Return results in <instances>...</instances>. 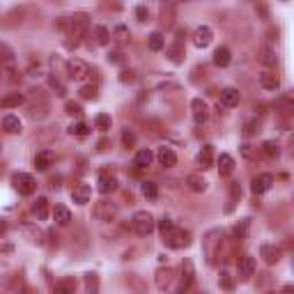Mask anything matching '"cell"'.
<instances>
[{"instance_id":"obj_43","label":"cell","mask_w":294,"mask_h":294,"mask_svg":"<svg viewBox=\"0 0 294 294\" xmlns=\"http://www.w3.org/2000/svg\"><path fill=\"white\" fill-rule=\"evenodd\" d=\"M156 225H159V232H161V237H163V234H166V232H168V230H170V228H173L175 223H173V221H170V218H168V216H163V218H161V221L156 223Z\"/></svg>"},{"instance_id":"obj_22","label":"cell","mask_w":294,"mask_h":294,"mask_svg":"<svg viewBox=\"0 0 294 294\" xmlns=\"http://www.w3.org/2000/svg\"><path fill=\"white\" fill-rule=\"evenodd\" d=\"M53 218H55V223H58V225H69V221H72V211L67 209L65 204H55Z\"/></svg>"},{"instance_id":"obj_29","label":"cell","mask_w":294,"mask_h":294,"mask_svg":"<svg viewBox=\"0 0 294 294\" xmlns=\"http://www.w3.org/2000/svg\"><path fill=\"white\" fill-rule=\"evenodd\" d=\"M218 170L221 175H230L234 170V159L230 154H221L218 156Z\"/></svg>"},{"instance_id":"obj_40","label":"cell","mask_w":294,"mask_h":294,"mask_svg":"<svg viewBox=\"0 0 294 294\" xmlns=\"http://www.w3.org/2000/svg\"><path fill=\"white\" fill-rule=\"evenodd\" d=\"M122 145H124V147H133V145H136V133L124 129V131H122Z\"/></svg>"},{"instance_id":"obj_46","label":"cell","mask_w":294,"mask_h":294,"mask_svg":"<svg viewBox=\"0 0 294 294\" xmlns=\"http://www.w3.org/2000/svg\"><path fill=\"white\" fill-rule=\"evenodd\" d=\"M170 60H173V62H180L182 60V46H180V42L170 48Z\"/></svg>"},{"instance_id":"obj_50","label":"cell","mask_w":294,"mask_h":294,"mask_svg":"<svg viewBox=\"0 0 294 294\" xmlns=\"http://www.w3.org/2000/svg\"><path fill=\"white\" fill-rule=\"evenodd\" d=\"M85 281H88V290H97V278H95V274H88V276H85Z\"/></svg>"},{"instance_id":"obj_16","label":"cell","mask_w":294,"mask_h":294,"mask_svg":"<svg viewBox=\"0 0 294 294\" xmlns=\"http://www.w3.org/2000/svg\"><path fill=\"white\" fill-rule=\"evenodd\" d=\"M156 161L161 163L163 168H173L175 163H177V156H175V152L170 150V147H159V152H156Z\"/></svg>"},{"instance_id":"obj_36","label":"cell","mask_w":294,"mask_h":294,"mask_svg":"<svg viewBox=\"0 0 294 294\" xmlns=\"http://www.w3.org/2000/svg\"><path fill=\"white\" fill-rule=\"evenodd\" d=\"M170 281H173V271L170 269H166V271H159V274H156V285H159V288L161 290H166L170 285Z\"/></svg>"},{"instance_id":"obj_3","label":"cell","mask_w":294,"mask_h":294,"mask_svg":"<svg viewBox=\"0 0 294 294\" xmlns=\"http://www.w3.org/2000/svg\"><path fill=\"white\" fill-rule=\"evenodd\" d=\"M163 241H166V246H170V248H184V246H189L191 234L186 232V230L177 228V225H173L168 232L163 234Z\"/></svg>"},{"instance_id":"obj_2","label":"cell","mask_w":294,"mask_h":294,"mask_svg":"<svg viewBox=\"0 0 294 294\" xmlns=\"http://www.w3.org/2000/svg\"><path fill=\"white\" fill-rule=\"evenodd\" d=\"M131 225H133V230H136V234L147 237V234L154 232L156 221H154V216H152L150 211H136V214H133Z\"/></svg>"},{"instance_id":"obj_45","label":"cell","mask_w":294,"mask_h":294,"mask_svg":"<svg viewBox=\"0 0 294 294\" xmlns=\"http://www.w3.org/2000/svg\"><path fill=\"white\" fill-rule=\"evenodd\" d=\"M136 18H138L140 23H145V21H147V18H150V12H147V7H145V5L136 7Z\"/></svg>"},{"instance_id":"obj_51","label":"cell","mask_w":294,"mask_h":294,"mask_svg":"<svg viewBox=\"0 0 294 294\" xmlns=\"http://www.w3.org/2000/svg\"><path fill=\"white\" fill-rule=\"evenodd\" d=\"M122 81H133V72H122Z\"/></svg>"},{"instance_id":"obj_25","label":"cell","mask_w":294,"mask_h":294,"mask_svg":"<svg viewBox=\"0 0 294 294\" xmlns=\"http://www.w3.org/2000/svg\"><path fill=\"white\" fill-rule=\"evenodd\" d=\"M2 129L7 133H21V120H18L16 115H5L2 117Z\"/></svg>"},{"instance_id":"obj_34","label":"cell","mask_w":294,"mask_h":294,"mask_svg":"<svg viewBox=\"0 0 294 294\" xmlns=\"http://www.w3.org/2000/svg\"><path fill=\"white\" fill-rule=\"evenodd\" d=\"M74 290H76V281L74 278H62V281L55 283V292H60V294L74 292Z\"/></svg>"},{"instance_id":"obj_5","label":"cell","mask_w":294,"mask_h":294,"mask_svg":"<svg viewBox=\"0 0 294 294\" xmlns=\"http://www.w3.org/2000/svg\"><path fill=\"white\" fill-rule=\"evenodd\" d=\"M115 216H117V204H115V202H106V200L97 202L95 218H99V221H113Z\"/></svg>"},{"instance_id":"obj_21","label":"cell","mask_w":294,"mask_h":294,"mask_svg":"<svg viewBox=\"0 0 294 294\" xmlns=\"http://www.w3.org/2000/svg\"><path fill=\"white\" fill-rule=\"evenodd\" d=\"M230 60H232V55H230L228 46H218L216 51H214V65L216 67H228Z\"/></svg>"},{"instance_id":"obj_39","label":"cell","mask_w":294,"mask_h":294,"mask_svg":"<svg viewBox=\"0 0 294 294\" xmlns=\"http://www.w3.org/2000/svg\"><path fill=\"white\" fill-rule=\"evenodd\" d=\"M25 234H30V241H37V244H44V232L42 230H37V228H28L25 225Z\"/></svg>"},{"instance_id":"obj_27","label":"cell","mask_w":294,"mask_h":294,"mask_svg":"<svg viewBox=\"0 0 294 294\" xmlns=\"http://www.w3.org/2000/svg\"><path fill=\"white\" fill-rule=\"evenodd\" d=\"M32 209H35V216L39 218V221H46L48 218V200L44 198H37V202H35V207H32Z\"/></svg>"},{"instance_id":"obj_10","label":"cell","mask_w":294,"mask_h":294,"mask_svg":"<svg viewBox=\"0 0 294 294\" xmlns=\"http://www.w3.org/2000/svg\"><path fill=\"white\" fill-rule=\"evenodd\" d=\"M97 189H99V193H113L117 191V177L110 173H99V180H97Z\"/></svg>"},{"instance_id":"obj_33","label":"cell","mask_w":294,"mask_h":294,"mask_svg":"<svg viewBox=\"0 0 294 294\" xmlns=\"http://www.w3.org/2000/svg\"><path fill=\"white\" fill-rule=\"evenodd\" d=\"M140 191H143V196L147 200H156V198H159V186H156L154 182H143Z\"/></svg>"},{"instance_id":"obj_37","label":"cell","mask_w":294,"mask_h":294,"mask_svg":"<svg viewBox=\"0 0 294 294\" xmlns=\"http://www.w3.org/2000/svg\"><path fill=\"white\" fill-rule=\"evenodd\" d=\"M248 225H251V218H241V223L234 228V237L239 241H244L248 237Z\"/></svg>"},{"instance_id":"obj_48","label":"cell","mask_w":294,"mask_h":294,"mask_svg":"<svg viewBox=\"0 0 294 294\" xmlns=\"http://www.w3.org/2000/svg\"><path fill=\"white\" fill-rule=\"evenodd\" d=\"M0 53H2V58H5L7 62H12V60H14V53H12V48L7 46V44H0Z\"/></svg>"},{"instance_id":"obj_14","label":"cell","mask_w":294,"mask_h":294,"mask_svg":"<svg viewBox=\"0 0 294 294\" xmlns=\"http://www.w3.org/2000/svg\"><path fill=\"white\" fill-rule=\"evenodd\" d=\"M239 99H241V95L237 88H223L221 90V103L225 108H234L239 103Z\"/></svg>"},{"instance_id":"obj_19","label":"cell","mask_w":294,"mask_h":294,"mask_svg":"<svg viewBox=\"0 0 294 294\" xmlns=\"http://www.w3.org/2000/svg\"><path fill=\"white\" fill-rule=\"evenodd\" d=\"M23 103V95L21 92H9L7 97L0 99V108H18Z\"/></svg>"},{"instance_id":"obj_26","label":"cell","mask_w":294,"mask_h":294,"mask_svg":"<svg viewBox=\"0 0 294 294\" xmlns=\"http://www.w3.org/2000/svg\"><path fill=\"white\" fill-rule=\"evenodd\" d=\"M147 46H150V51H154V53L156 51H161V48L166 46V37H163L159 30L152 32V35L147 37Z\"/></svg>"},{"instance_id":"obj_15","label":"cell","mask_w":294,"mask_h":294,"mask_svg":"<svg viewBox=\"0 0 294 294\" xmlns=\"http://www.w3.org/2000/svg\"><path fill=\"white\" fill-rule=\"evenodd\" d=\"M72 200L76 204H88L90 202V186L88 184H76L72 189Z\"/></svg>"},{"instance_id":"obj_23","label":"cell","mask_w":294,"mask_h":294,"mask_svg":"<svg viewBox=\"0 0 294 294\" xmlns=\"http://www.w3.org/2000/svg\"><path fill=\"white\" fill-rule=\"evenodd\" d=\"M161 21L166 25H173V21H175V2L173 0H163L161 2Z\"/></svg>"},{"instance_id":"obj_30","label":"cell","mask_w":294,"mask_h":294,"mask_svg":"<svg viewBox=\"0 0 294 294\" xmlns=\"http://www.w3.org/2000/svg\"><path fill=\"white\" fill-rule=\"evenodd\" d=\"M95 37H97V44L99 46H108L110 44V32L106 25H97L95 28Z\"/></svg>"},{"instance_id":"obj_6","label":"cell","mask_w":294,"mask_h":294,"mask_svg":"<svg viewBox=\"0 0 294 294\" xmlns=\"http://www.w3.org/2000/svg\"><path fill=\"white\" fill-rule=\"evenodd\" d=\"M191 113H193L196 124H204L207 117H209V106H207V101H202L200 97H196V99L191 101Z\"/></svg>"},{"instance_id":"obj_31","label":"cell","mask_w":294,"mask_h":294,"mask_svg":"<svg viewBox=\"0 0 294 294\" xmlns=\"http://www.w3.org/2000/svg\"><path fill=\"white\" fill-rule=\"evenodd\" d=\"M95 126L99 129V131H108L110 126H113V117H110L108 113H99L95 117Z\"/></svg>"},{"instance_id":"obj_32","label":"cell","mask_w":294,"mask_h":294,"mask_svg":"<svg viewBox=\"0 0 294 294\" xmlns=\"http://www.w3.org/2000/svg\"><path fill=\"white\" fill-rule=\"evenodd\" d=\"M262 152H264V156H269V159H278V156H281V147H278L276 140L262 143Z\"/></svg>"},{"instance_id":"obj_28","label":"cell","mask_w":294,"mask_h":294,"mask_svg":"<svg viewBox=\"0 0 294 294\" xmlns=\"http://www.w3.org/2000/svg\"><path fill=\"white\" fill-rule=\"evenodd\" d=\"M186 184H189V189H191V191L202 193L204 186H207V182H204L200 175H189V177H186Z\"/></svg>"},{"instance_id":"obj_24","label":"cell","mask_w":294,"mask_h":294,"mask_svg":"<svg viewBox=\"0 0 294 294\" xmlns=\"http://www.w3.org/2000/svg\"><path fill=\"white\" fill-rule=\"evenodd\" d=\"M260 253H262V258H264V262L267 264H274V262L281 260V251L274 248V246H269V244H262V246H260Z\"/></svg>"},{"instance_id":"obj_13","label":"cell","mask_w":294,"mask_h":294,"mask_svg":"<svg viewBox=\"0 0 294 294\" xmlns=\"http://www.w3.org/2000/svg\"><path fill=\"white\" fill-rule=\"evenodd\" d=\"M53 161H55V154L51 150H42V152H37V154H35V168L42 170V173L51 168Z\"/></svg>"},{"instance_id":"obj_42","label":"cell","mask_w":294,"mask_h":294,"mask_svg":"<svg viewBox=\"0 0 294 294\" xmlns=\"http://www.w3.org/2000/svg\"><path fill=\"white\" fill-rule=\"evenodd\" d=\"M218 281H221V285H223V288H225V290H232V288H234V281H232V276H230V274H228V271H225V269L221 271V278H218Z\"/></svg>"},{"instance_id":"obj_11","label":"cell","mask_w":294,"mask_h":294,"mask_svg":"<svg viewBox=\"0 0 294 294\" xmlns=\"http://www.w3.org/2000/svg\"><path fill=\"white\" fill-rule=\"evenodd\" d=\"M271 184H274V177H271L269 173H262V175H258V177L253 180L251 189H253V193H255V196H260V193H267V191H269Z\"/></svg>"},{"instance_id":"obj_44","label":"cell","mask_w":294,"mask_h":294,"mask_svg":"<svg viewBox=\"0 0 294 294\" xmlns=\"http://www.w3.org/2000/svg\"><path fill=\"white\" fill-rule=\"evenodd\" d=\"M65 110H67L69 115H83V108H81L78 103H74V101H67V103H65Z\"/></svg>"},{"instance_id":"obj_12","label":"cell","mask_w":294,"mask_h":294,"mask_svg":"<svg viewBox=\"0 0 294 294\" xmlns=\"http://www.w3.org/2000/svg\"><path fill=\"white\" fill-rule=\"evenodd\" d=\"M191 283H193V264L186 260V262H182V276H180L177 292H186V290L191 288Z\"/></svg>"},{"instance_id":"obj_17","label":"cell","mask_w":294,"mask_h":294,"mask_svg":"<svg viewBox=\"0 0 294 294\" xmlns=\"http://www.w3.org/2000/svg\"><path fill=\"white\" fill-rule=\"evenodd\" d=\"M260 85H262L264 90H278L281 88V78L274 72H262L260 74Z\"/></svg>"},{"instance_id":"obj_20","label":"cell","mask_w":294,"mask_h":294,"mask_svg":"<svg viewBox=\"0 0 294 294\" xmlns=\"http://www.w3.org/2000/svg\"><path fill=\"white\" fill-rule=\"evenodd\" d=\"M198 163L202 168H211V163H214V145H202V150L198 154Z\"/></svg>"},{"instance_id":"obj_38","label":"cell","mask_w":294,"mask_h":294,"mask_svg":"<svg viewBox=\"0 0 294 294\" xmlns=\"http://www.w3.org/2000/svg\"><path fill=\"white\" fill-rule=\"evenodd\" d=\"M72 136H78V138H85V136H90V126L85 124V122H76V124L69 129Z\"/></svg>"},{"instance_id":"obj_49","label":"cell","mask_w":294,"mask_h":294,"mask_svg":"<svg viewBox=\"0 0 294 294\" xmlns=\"http://www.w3.org/2000/svg\"><path fill=\"white\" fill-rule=\"evenodd\" d=\"M115 37H117V39H126V37H129V30H126L124 25H117V28H115Z\"/></svg>"},{"instance_id":"obj_18","label":"cell","mask_w":294,"mask_h":294,"mask_svg":"<svg viewBox=\"0 0 294 294\" xmlns=\"http://www.w3.org/2000/svg\"><path fill=\"white\" fill-rule=\"evenodd\" d=\"M152 161H154V152L152 150H140V152H136V156H133V166H136L138 170L152 166Z\"/></svg>"},{"instance_id":"obj_4","label":"cell","mask_w":294,"mask_h":294,"mask_svg":"<svg viewBox=\"0 0 294 294\" xmlns=\"http://www.w3.org/2000/svg\"><path fill=\"white\" fill-rule=\"evenodd\" d=\"M12 184H14V189H16L21 196H32V193L37 191L35 177L28 175V173H14L12 175Z\"/></svg>"},{"instance_id":"obj_52","label":"cell","mask_w":294,"mask_h":294,"mask_svg":"<svg viewBox=\"0 0 294 294\" xmlns=\"http://www.w3.org/2000/svg\"><path fill=\"white\" fill-rule=\"evenodd\" d=\"M0 72H2V69H0Z\"/></svg>"},{"instance_id":"obj_47","label":"cell","mask_w":294,"mask_h":294,"mask_svg":"<svg viewBox=\"0 0 294 294\" xmlns=\"http://www.w3.org/2000/svg\"><path fill=\"white\" fill-rule=\"evenodd\" d=\"M51 88L55 90V95L58 97H65V85H62L58 78H51Z\"/></svg>"},{"instance_id":"obj_35","label":"cell","mask_w":294,"mask_h":294,"mask_svg":"<svg viewBox=\"0 0 294 294\" xmlns=\"http://www.w3.org/2000/svg\"><path fill=\"white\" fill-rule=\"evenodd\" d=\"M262 62L267 67H276V62H278V55H276V51L271 46H264L262 48Z\"/></svg>"},{"instance_id":"obj_41","label":"cell","mask_w":294,"mask_h":294,"mask_svg":"<svg viewBox=\"0 0 294 294\" xmlns=\"http://www.w3.org/2000/svg\"><path fill=\"white\" fill-rule=\"evenodd\" d=\"M78 95H81V99H97V88H92V85H83Z\"/></svg>"},{"instance_id":"obj_1","label":"cell","mask_w":294,"mask_h":294,"mask_svg":"<svg viewBox=\"0 0 294 294\" xmlns=\"http://www.w3.org/2000/svg\"><path fill=\"white\" fill-rule=\"evenodd\" d=\"M60 28H67V35L72 37L69 39V44H81V39L85 37V32H88V28H90V18H88V14L78 12L74 14V16H67L60 21Z\"/></svg>"},{"instance_id":"obj_9","label":"cell","mask_w":294,"mask_h":294,"mask_svg":"<svg viewBox=\"0 0 294 294\" xmlns=\"http://www.w3.org/2000/svg\"><path fill=\"white\" fill-rule=\"evenodd\" d=\"M237 274H239L241 281H251V276H255V260L251 255H244L237 262Z\"/></svg>"},{"instance_id":"obj_8","label":"cell","mask_w":294,"mask_h":294,"mask_svg":"<svg viewBox=\"0 0 294 294\" xmlns=\"http://www.w3.org/2000/svg\"><path fill=\"white\" fill-rule=\"evenodd\" d=\"M67 69H69V78H74V81H83L90 74V67L85 65L83 60H78V58H72L67 62Z\"/></svg>"},{"instance_id":"obj_7","label":"cell","mask_w":294,"mask_h":294,"mask_svg":"<svg viewBox=\"0 0 294 294\" xmlns=\"http://www.w3.org/2000/svg\"><path fill=\"white\" fill-rule=\"evenodd\" d=\"M193 46H198V48H207L211 42H214V32H211L209 25H200L198 30L193 32Z\"/></svg>"}]
</instances>
